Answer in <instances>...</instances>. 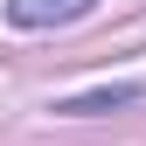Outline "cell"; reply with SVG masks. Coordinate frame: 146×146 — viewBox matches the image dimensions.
Listing matches in <instances>:
<instances>
[{"label": "cell", "mask_w": 146, "mask_h": 146, "mask_svg": "<svg viewBox=\"0 0 146 146\" xmlns=\"http://www.w3.org/2000/svg\"><path fill=\"white\" fill-rule=\"evenodd\" d=\"M98 0H7V21L14 28H63L77 21V14H90Z\"/></svg>", "instance_id": "obj_1"}, {"label": "cell", "mask_w": 146, "mask_h": 146, "mask_svg": "<svg viewBox=\"0 0 146 146\" xmlns=\"http://www.w3.org/2000/svg\"><path fill=\"white\" fill-rule=\"evenodd\" d=\"M146 84H111V90H84V98H63L56 111L63 118H98V111H118V104H139Z\"/></svg>", "instance_id": "obj_2"}]
</instances>
